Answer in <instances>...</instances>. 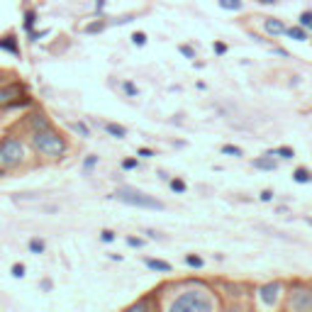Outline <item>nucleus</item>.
I'll use <instances>...</instances> for the list:
<instances>
[{"label":"nucleus","mask_w":312,"mask_h":312,"mask_svg":"<svg viewBox=\"0 0 312 312\" xmlns=\"http://www.w3.org/2000/svg\"><path fill=\"white\" fill-rule=\"evenodd\" d=\"M32 146L42 156H51V159H59V156L66 151V142H64V137H61L59 132H54L51 127L34 129L32 132Z\"/></svg>","instance_id":"1"},{"label":"nucleus","mask_w":312,"mask_h":312,"mask_svg":"<svg viewBox=\"0 0 312 312\" xmlns=\"http://www.w3.org/2000/svg\"><path fill=\"white\" fill-rule=\"evenodd\" d=\"M24 161V146L17 137H3L0 139V168H17Z\"/></svg>","instance_id":"2"},{"label":"nucleus","mask_w":312,"mask_h":312,"mask_svg":"<svg viewBox=\"0 0 312 312\" xmlns=\"http://www.w3.org/2000/svg\"><path fill=\"white\" fill-rule=\"evenodd\" d=\"M212 307H215V302L202 290H188L171 305L173 312H210Z\"/></svg>","instance_id":"3"},{"label":"nucleus","mask_w":312,"mask_h":312,"mask_svg":"<svg viewBox=\"0 0 312 312\" xmlns=\"http://www.w3.org/2000/svg\"><path fill=\"white\" fill-rule=\"evenodd\" d=\"M117 200L127 202V205H134V207H149V210H164V202H159L156 198H149L144 193L139 190H132V188H120L115 193Z\"/></svg>","instance_id":"4"},{"label":"nucleus","mask_w":312,"mask_h":312,"mask_svg":"<svg viewBox=\"0 0 312 312\" xmlns=\"http://www.w3.org/2000/svg\"><path fill=\"white\" fill-rule=\"evenodd\" d=\"M24 95V86L20 83H12V86H5V88H0V105H24L27 100H17V98H22Z\"/></svg>","instance_id":"5"},{"label":"nucleus","mask_w":312,"mask_h":312,"mask_svg":"<svg viewBox=\"0 0 312 312\" xmlns=\"http://www.w3.org/2000/svg\"><path fill=\"white\" fill-rule=\"evenodd\" d=\"M288 305L293 310H312V293L310 290H295V295H290Z\"/></svg>","instance_id":"6"},{"label":"nucleus","mask_w":312,"mask_h":312,"mask_svg":"<svg viewBox=\"0 0 312 312\" xmlns=\"http://www.w3.org/2000/svg\"><path fill=\"white\" fill-rule=\"evenodd\" d=\"M278 290H280L278 283H268V285H264V288L258 290V295H261V300L266 302V305H273L276 298H278Z\"/></svg>","instance_id":"7"},{"label":"nucleus","mask_w":312,"mask_h":312,"mask_svg":"<svg viewBox=\"0 0 312 312\" xmlns=\"http://www.w3.org/2000/svg\"><path fill=\"white\" fill-rule=\"evenodd\" d=\"M0 51H10L12 56H20L17 37H15V34H5V37H0Z\"/></svg>","instance_id":"8"},{"label":"nucleus","mask_w":312,"mask_h":312,"mask_svg":"<svg viewBox=\"0 0 312 312\" xmlns=\"http://www.w3.org/2000/svg\"><path fill=\"white\" fill-rule=\"evenodd\" d=\"M268 34H273V37H278V34H285V24L280 22V20H266L264 22Z\"/></svg>","instance_id":"9"},{"label":"nucleus","mask_w":312,"mask_h":312,"mask_svg":"<svg viewBox=\"0 0 312 312\" xmlns=\"http://www.w3.org/2000/svg\"><path fill=\"white\" fill-rule=\"evenodd\" d=\"M254 168H261V171H276V161H273V156L271 154H266V156H261V159L254 161Z\"/></svg>","instance_id":"10"},{"label":"nucleus","mask_w":312,"mask_h":312,"mask_svg":"<svg viewBox=\"0 0 312 312\" xmlns=\"http://www.w3.org/2000/svg\"><path fill=\"white\" fill-rule=\"evenodd\" d=\"M30 127H32V132H34V129H44V127H51V122L46 120L42 112H37V115H32V117H30Z\"/></svg>","instance_id":"11"},{"label":"nucleus","mask_w":312,"mask_h":312,"mask_svg":"<svg viewBox=\"0 0 312 312\" xmlns=\"http://www.w3.org/2000/svg\"><path fill=\"white\" fill-rule=\"evenodd\" d=\"M34 24H37V12L27 10V12H24V20H22V30H24V32H32Z\"/></svg>","instance_id":"12"},{"label":"nucleus","mask_w":312,"mask_h":312,"mask_svg":"<svg viewBox=\"0 0 312 312\" xmlns=\"http://www.w3.org/2000/svg\"><path fill=\"white\" fill-rule=\"evenodd\" d=\"M146 266L151 268V271H164V273H168V271H171V264H166V261H159V258H146Z\"/></svg>","instance_id":"13"},{"label":"nucleus","mask_w":312,"mask_h":312,"mask_svg":"<svg viewBox=\"0 0 312 312\" xmlns=\"http://www.w3.org/2000/svg\"><path fill=\"white\" fill-rule=\"evenodd\" d=\"M105 132H108V134H112V137H117V139H122L124 134H127V129H124L122 124L108 122V124H105Z\"/></svg>","instance_id":"14"},{"label":"nucleus","mask_w":312,"mask_h":312,"mask_svg":"<svg viewBox=\"0 0 312 312\" xmlns=\"http://www.w3.org/2000/svg\"><path fill=\"white\" fill-rule=\"evenodd\" d=\"M285 34H288L290 39H295V42H305L307 39L305 30H300V27H290V30H285Z\"/></svg>","instance_id":"15"},{"label":"nucleus","mask_w":312,"mask_h":312,"mask_svg":"<svg viewBox=\"0 0 312 312\" xmlns=\"http://www.w3.org/2000/svg\"><path fill=\"white\" fill-rule=\"evenodd\" d=\"M293 178L298 180V183H310V180H312V173H310V171H305V168H298V171L293 173Z\"/></svg>","instance_id":"16"},{"label":"nucleus","mask_w":312,"mask_h":312,"mask_svg":"<svg viewBox=\"0 0 312 312\" xmlns=\"http://www.w3.org/2000/svg\"><path fill=\"white\" fill-rule=\"evenodd\" d=\"M30 251H32V254H44V249H46V244L44 242H42V239H30Z\"/></svg>","instance_id":"17"},{"label":"nucleus","mask_w":312,"mask_h":312,"mask_svg":"<svg viewBox=\"0 0 312 312\" xmlns=\"http://www.w3.org/2000/svg\"><path fill=\"white\" fill-rule=\"evenodd\" d=\"M242 0H220V8H224V10H242Z\"/></svg>","instance_id":"18"},{"label":"nucleus","mask_w":312,"mask_h":312,"mask_svg":"<svg viewBox=\"0 0 312 312\" xmlns=\"http://www.w3.org/2000/svg\"><path fill=\"white\" fill-rule=\"evenodd\" d=\"M271 156H283V159H293V149H288V146H280V149H276V151H268Z\"/></svg>","instance_id":"19"},{"label":"nucleus","mask_w":312,"mask_h":312,"mask_svg":"<svg viewBox=\"0 0 312 312\" xmlns=\"http://www.w3.org/2000/svg\"><path fill=\"white\" fill-rule=\"evenodd\" d=\"M10 273H12V278H22L24 276V264H12Z\"/></svg>","instance_id":"20"},{"label":"nucleus","mask_w":312,"mask_h":312,"mask_svg":"<svg viewBox=\"0 0 312 312\" xmlns=\"http://www.w3.org/2000/svg\"><path fill=\"white\" fill-rule=\"evenodd\" d=\"M71 127H73V129H76V132L81 134V137H90V129H88V127H86L83 122H73Z\"/></svg>","instance_id":"21"},{"label":"nucleus","mask_w":312,"mask_h":312,"mask_svg":"<svg viewBox=\"0 0 312 312\" xmlns=\"http://www.w3.org/2000/svg\"><path fill=\"white\" fill-rule=\"evenodd\" d=\"M105 30V22H93L86 27V34H95V32H102Z\"/></svg>","instance_id":"22"},{"label":"nucleus","mask_w":312,"mask_h":312,"mask_svg":"<svg viewBox=\"0 0 312 312\" xmlns=\"http://www.w3.org/2000/svg\"><path fill=\"white\" fill-rule=\"evenodd\" d=\"M27 34H30V42H39V39H44L46 34H49V30H39V32L32 30V32H27Z\"/></svg>","instance_id":"23"},{"label":"nucleus","mask_w":312,"mask_h":312,"mask_svg":"<svg viewBox=\"0 0 312 312\" xmlns=\"http://www.w3.org/2000/svg\"><path fill=\"white\" fill-rule=\"evenodd\" d=\"M132 42H134L137 46H144V44H146V34H144V32H134V34H132Z\"/></svg>","instance_id":"24"},{"label":"nucleus","mask_w":312,"mask_h":312,"mask_svg":"<svg viewBox=\"0 0 312 312\" xmlns=\"http://www.w3.org/2000/svg\"><path fill=\"white\" fill-rule=\"evenodd\" d=\"M186 264H188V266L200 268V266H202V258H200V256H193V254H188V256H186Z\"/></svg>","instance_id":"25"},{"label":"nucleus","mask_w":312,"mask_h":312,"mask_svg":"<svg viewBox=\"0 0 312 312\" xmlns=\"http://www.w3.org/2000/svg\"><path fill=\"white\" fill-rule=\"evenodd\" d=\"M95 164H98V156H86L83 168H86V171H90V168H95Z\"/></svg>","instance_id":"26"},{"label":"nucleus","mask_w":312,"mask_h":312,"mask_svg":"<svg viewBox=\"0 0 312 312\" xmlns=\"http://www.w3.org/2000/svg\"><path fill=\"white\" fill-rule=\"evenodd\" d=\"M222 154H229V156H242V149H239V146H222Z\"/></svg>","instance_id":"27"},{"label":"nucleus","mask_w":312,"mask_h":312,"mask_svg":"<svg viewBox=\"0 0 312 312\" xmlns=\"http://www.w3.org/2000/svg\"><path fill=\"white\" fill-rule=\"evenodd\" d=\"M122 88H124V93H127V95H137V86H134V83H129V81H124L122 83Z\"/></svg>","instance_id":"28"},{"label":"nucleus","mask_w":312,"mask_h":312,"mask_svg":"<svg viewBox=\"0 0 312 312\" xmlns=\"http://www.w3.org/2000/svg\"><path fill=\"white\" fill-rule=\"evenodd\" d=\"M300 24H302V27H310V24H312V12H302V15H300Z\"/></svg>","instance_id":"29"},{"label":"nucleus","mask_w":312,"mask_h":312,"mask_svg":"<svg viewBox=\"0 0 312 312\" xmlns=\"http://www.w3.org/2000/svg\"><path fill=\"white\" fill-rule=\"evenodd\" d=\"M171 188L176 190V193H183V190H186V183H183V180H171Z\"/></svg>","instance_id":"30"},{"label":"nucleus","mask_w":312,"mask_h":312,"mask_svg":"<svg viewBox=\"0 0 312 312\" xmlns=\"http://www.w3.org/2000/svg\"><path fill=\"white\" fill-rule=\"evenodd\" d=\"M100 239H102V242H112V239H115V232H110V229H102Z\"/></svg>","instance_id":"31"},{"label":"nucleus","mask_w":312,"mask_h":312,"mask_svg":"<svg viewBox=\"0 0 312 312\" xmlns=\"http://www.w3.org/2000/svg\"><path fill=\"white\" fill-rule=\"evenodd\" d=\"M180 54H183V56H188V59H195V51H193L190 46H180Z\"/></svg>","instance_id":"32"},{"label":"nucleus","mask_w":312,"mask_h":312,"mask_svg":"<svg viewBox=\"0 0 312 312\" xmlns=\"http://www.w3.org/2000/svg\"><path fill=\"white\" fill-rule=\"evenodd\" d=\"M127 244H129V246H137V249H139V246L144 244V242H142V239H134V237H127Z\"/></svg>","instance_id":"33"},{"label":"nucleus","mask_w":312,"mask_h":312,"mask_svg":"<svg viewBox=\"0 0 312 312\" xmlns=\"http://www.w3.org/2000/svg\"><path fill=\"white\" fill-rule=\"evenodd\" d=\"M122 168H127V171H129V168H137V161H134V159H127V161H122Z\"/></svg>","instance_id":"34"},{"label":"nucleus","mask_w":312,"mask_h":312,"mask_svg":"<svg viewBox=\"0 0 312 312\" xmlns=\"http://www.w3.org/2000/svg\"><path fill=\"white\" fill-rule=\"evenodd\" d=\"M271 198H273V193H271V190H264V193H261V200H271Z\"/></svg>","instance_id":"35"},{"label":"nucleus","mask_w":312,"mask_h":312,"mask_svg":"<svg viewBox=\"0 0 312 312\" xmlns=\"http://www.w3.org/2000/svg\"><path fill=\"white\" fill-rule=\"evenodd\" d=\"M39 288H42V290H51V280H42V283H39Z\"/></svg>","instance_id":"36"},{"label":"nucleus","mask_w":312,"mask_h":312,"mask_svg":"<svg viewBox=\"0 0 312 312\" xmlns=\"http://www.w3.org/2000/svg\"><path fill=\"white\" fill-rule=\"evenodd\" d=\"M215 51H217V54H224V51H227V46H224V44H215Z\"/></svg>","instance_id":"37"},{"label":"nucleus","mask_w":312,"mask_h":312,"mask_svg":"<svg viewBox=\"0 0 312 312\" xmlns=\"http://www.w3.org/2000/svg\"><path fill=\"white\" fill-rule=\"evenodd\" d=\"M139 156H146V159H149V156H154V151H149V149H139Z\"/></svg>","instance_id":"38"},{"label":"nucleus","mask_w":312,"mask_h":312,"mask_svg":"<svg viewBox=\"0 0 312 312\" xmlns=\"http://www.w3.org/2000/svg\"><path fill=\"white\" fill-rule=\"evenodd\" d=\"M102 8H105V0H98V3H95V10L102 12Z\"/></svg>","instance_id":"39"},{"label":"nucleus","mask_w":312,"mask_h":312,"mask_svg":"<svg viewBox=\"0 0 312 312\" xmlns=\"http://www.w3.org/2000/svg\"><path fill=\"white\" fill-rule=\"evenodd\" d=\"M258 3H264V5H276V0H258Z\"/></svg>","instance_id":"40"},{"label":"nucleus","mask_w":312,"mask_h":312,"mask_svg":"<svg viewBox=\"0 0 312 312\" xmlns=\"http://www.w3.org/2000/svg\"><path fill=\"white\" fill-rule=\"evenodd\" d=\"M305 222H307V224H310V227H312V217H307V220H305Z\"/></svg>","instance_id":"41"},{"label":"nucleus","mask_w":312,"mask_h":312,"mask_svg":"<svg viewBox=\"0 0 312 312\" xmlns=\"http://www.w3.org/2000/svg\"><path fill=\"white\" fill-rule=\"evenodd\" d=\"M0 81H3V71H0Z\"/></svg>","instance_id":"42"}]
</instances>
